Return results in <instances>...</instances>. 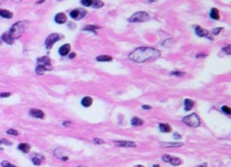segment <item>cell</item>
I'll use <instances>...</instances> for the list:
<instances>
[{"label":"cell","mask_w":231,"mask_h":167,"mask_svg":"<svg viewBox=\"0 0 231 167\" xmlns=\"http://www.w3.org/2000/svg\"><path fill=\"white\" fill-rule=\"evenodd\" d=\"M161 53L157 49L150 47H141L133 50L129 54V59L135 62H145L149 60H155L160 57Z\"/></svg>","instance_id":"6da1fadb"},{"label":"cell","mask_w":231,"mask_h":167,"mask_svg":"<svg viewBox=\"0 0 231 167\" xmlns=\"http://www.w3.org/2000/svg\"><path fill=\"white\" fill-rule=\"evenodd\" d=\"M28 26H29L28 21H19L12 26L10 31L8 32V35L13 39V40L18 39L19 37H21L22 34L24 33L26 29L28 28Z\"/></svg>","instance_id":"7a4b0ae2"},{"label":"cell","mask_w":231,"mask_h":167,"mask_svg":"<svg viewBox=\"0 0 231 167\" xmlns=\"http://www.w3.org/2000/svg\"><path fill=\"white\" fill-rule=\"evenodd\" d=\"M48 70H52V65H51V60L48 56H42L40 59H38V66L36 68V72L37 74H43Z\"/></svg>","instance_id":"3957f363"},{"label":"cell","mask_w":231,"mask_h":167,"mask_svg":"<svg viewBox=\"0 0 231 167\" xmlns=\"http://www.w3.org/2000/svg\"><path fill=\"white\" fill-rule=\"evenodd\" d=\"M149 19H150V16H149L147 12L140 11L133 14L131 17L128 19V21L131 22V23H136V22H146L148 21Z\"/></svg>","instance_id":"277c9868"},{"label":"cell","mask_w":231,"mask_h":167,"mask_svg":"<svg viewBox=\"0 0 231 167\" xmlns=\"http://www.w3.org/2000/svg\"><path fill=\"white\" fill-rule=\"evenodd\" d=\"M183 122L184 124H187L188 127H191V128H196L200 126V120L196 114H190L187 116V117H184L183 119Z\"/></svg>","instance_id":"5b68a950"},{"label":"cell","mask_w":231,"mask_h":167,"mask_svg":"<svg viewBox=\"0 0 231 167\" xmlns=\"http://www.w3.org/2000/svg\"><path fill=\"white\" fill-rule=\"evenodd\" d=\"M61 38H62V36L60 34H56V33L51 34L50 36L46 39V48L48 50H50L51 48L54 46L55 43H57L58 41L61 40Z\"/></svg>","instance_id":"8992f818"},{"label":"cell","mask_w":231,"mask_h":167,"mask_svg":"<svg viewBox=\"0 0 231 167\" xmlns=\"http://www.w3.org/2000/svg\"><path fill=\"white\" fill-rule=\"evenodd\" d=\"M70 15L74 20H80L86 15V11L81 8H76L70 13Z\"/></svg>","instance_id":"52a82bcc"},{"label":"cell","mask_w":231,"mask_h":167,"mask_svg":"<svg viewBox=\"0 0 231 167\" xmlns=\"http://www.w3.org/2000/svg\"><path fill=\"white\" fill-rule=\"evenodd\" d=\"M162 159L164 160L165 162L171 163L172 165H175V166L180 165L182 163V160L180 158H178V157H173V156L169 155V154H165V155H163Z\"/></svg>","instance_id":"ba28073f"},{"label":"cell","mask_w":231,"mask_h":167,"mask_svg":"<svg viewBox=\"0 0 231 167\" xmlns=\"http://www.w3.org/2000/svg\"><path fill=\"white\" fill-rule=\"evenodd\" d=\"M114 144L119 147H135L136 143L133 141H127V140H120V141H114Z\"/></svg>","instance_id":"9c48e42d"},{"label":"cell","mask_w":231,"mask_h":167,"mask_svg":"<svg viewBox=\"0 0 231 167\" xmlns=\"http://www.w3.org/2000/svg\"><path fill=\"white\" fill-rule=\"evenodd\" d=\"M29 114H30V116H32V117L38 118V119H43L45 117L44 112L41 110H38V109H32V110H30V112H29Z\"/></svg>","instance_id":"30bf717a"},{"label":"cell","mask_w":231,"mask_h":167,"mask_svg":"<svg viewBox=\"0 0 231 167\" xmlns=\"http://www.w3.org/2000/svg\"><path fill=\"white\" fill-rule=\"evenodd\" d=\"M55 21L57 22L58 24H64L67 22V16L64 13H58V14L55 16Z\"/></svg>","instance_id":"8fae6325"},{"label":"cell","mask_w":231,"mask_h":167,"mask_svg":"<svg viewBox=\"0 0 231 167\" xmlns=\"http://www.w3.org/2000/svg\"><path fill=\"white\" fill-rule=\"evenodd\" d=\"M70 46L69 44H66V45H64V46H62L60 48V50H58V53H60L61 56H67V54L70 53Z\"/></svg>","instance_id":"7c38bea8"},{"label":"cell","mask_w":231,"mask_h":167,"mask_svg":"<svg viewBox=\"0 0 231 167\" xmlns=\"http://www.w3.org/2000/svg\"><path fill=\"white\" fill-rule=\"evenodd\" d=\"M196 33L198 37H206L208 34H209V32L204 30V29L200 28V26H196Z\"/></svg>","instance_id":"4fadbf2b"},{"label":"cell","mask_w":231,"mask_h":167,"mask_svg":"<svg viewBox=\"0 0 231 167\" xmlns=\"http://www.w3.org/2000/svg\"><path fill=\"white\" fill-rule=\"evenodd\" d=\"M18 149L23 151L24 153H28L31 149V145L29 143H20L18 145Z\"/></svg>","instance_id":"5bb4252c"},{"label":"cell","mask_w":231,"mask_h":167,"mask_svg":"<svg viewBox=\"0 0 231 167\" xmlns=\"http://www.w3.org/2000/svg\"><path fill=\"white\" fill-rule=\"evenodd\" d=\"M0 16L2 18H5V19H11L13 17V14L6 9H0Z\"/></svg>","instance_id":"9a60e30c"},{"label":"cell","mask_w":231,"mask_h":167,"mask_svg":"<svg viewBox=\"0 0 231 167\" xmlns=\"http://www.w3.org/2000/svg\"><path fill=\"white\" fill-rule=\"evenodd\" d=\"M81 104H82V106H84V107H89V106H92V97H88V96H86V97H84L82 100H81Z\"/></svg>","instance_id":"2e32d148"},{"label":"cell","mask_w":231,"mask_h":167,"mask_svg":"<svg viewBox=\"0 0 231 167\" xmlns=\"http://www.w3.org/2000/svg\"><path fill=\"white\" fill-rule=\"evenodd\" d=\"M161 145L164 147H178V146L183 145V143H161Z\"/></svg>","instance_id":"e0dca14e"},{"label":"cell","mask_w":231,"mask_h":167,"mask_svg":"<svg viewBox=\"0 0 231 167\" xmlns=\"http://www.w3.org/2000/svg\"><path fill=\"white\" fill-rule=\"evenodd\" d=\"M194 101H191L190 99H185V100H184V109H185V111L191 110V108L194 107Z\"/></svg>","instance_id":"ac0fdd59"},{"label":"cell","mask_w":231,"mask_h":167,"mask_svg":"<svg viewBox=\"0 0 231 167\" xmlns=\"http://www.w3.org/2000/svg\"><path fill=\"white\" fill-rule=\"evenodd\" d=\"M210 17L213 19V20H218V19L220 18L219 16V12L218 10H217L216 8H212L210 11Z\"/></svg>","instance_id":"d6986e66"},{"label":"cell","mask_w":231,"mask_h":167,"mask_svg":"<svg viewBox=\"0 0 231 167\" xmlns=\"http://www.w3.org/2000/svg\"><path fill=\"white\" fill-rule=\"evenodd\" d=\"M2 40L5 42V43H7L8 45H12L13 43H14V40L9 36L8 35V33H5V34H3V36H2Z\"/></svg>","instance_id":"ffe728a7"},{"label":"cell","mask_w":231,"mask_h":167,"mask_svg":"<svg viewBox=\"0 0 231 167\" xmlns=\"http://www.w3.org/2000/svg\"><path fill=\"white\" fill-rule=\"evenodd\" d=\"M131 124H132V126L137 127V126H142V125L144 124V122H143V121L141 120V119H139V118H137V117H135V118H133V119H132Z\"/></svg>","instance_id":"44dd1931"},{"label":"cell","mask_w":231,"mask_h":167,"mask_svg":"<svg viewBox=\"0 0 231 167\" xmlns=\"http://www.w3.org/2000/svg\"><path fill=\"white\" fill-rule=\"evenodd\" d=\"M159 128H160V131H163V133H169V131H171V130H172L171 127L167 124H160Z\"/></svg>","instance_id":"7402d4cb"},{"label":"cell","mask_w":231,"mask_h":167,"mask_svg":"<svg viewBox=\"0 0 231 167\" xmlns=\"http://www.w3.org/2000/svg\"><path fill=\"white\" fill-rule=\"evenodd\" d=\"M96 60H98V62H111L112 57L109 56H100L96 57Z\"/></svg>","instance_id":"603a6c76"},{"label":"cell","mask_w":231,"mask_h":167,"mask_svg":"<svg viewBox=\"0 0 231 167\" xmlns=\"http://www.w3.org/2000/svg\"><path fill=\"white\" fill-rule=\"evenodd\" d=\"M32 161L35 165H40L41 162H42V157L41 156H38V155H35L33 158H32Z\"/></svg>","instance_id":"cb8c5ba5"},{"label":"cell","mask_w":231,"mask_h":167,"mask_svg":"<svg viewBox=\"0 0 231 167\" xmlns=\"http://www.w3.org/2000/svg\"><path fill=\"white\" fill-rule=\"evenodd\" d=\"M103 6V2L101 0H93V3H92V7L94 8H100Z\"/></svg>","instance_id":"d4e9b609"},{"label":"cell","mask_w":231,"mask_h":167,"mask_svg":"<svg viewBox=\"0 0 231 167\" xmlns=\"http://www.w3.org/2000/svg\"><path fill=\"white\" fill-rule=\"evenodd\" d=\"M99 27L97 26H86L83 28V31H92V32H95L96 30H98Z\"/></svg>","instance_id":"484cf974"},{"label":"cell","mask_w":231,"mask_h":167,"mask_svg":"<svg viewBox=\"0 0 231 167\" xmlns=\"http://www.w3.org/2000/svg\"><path fill=\"white\" fill-rule=\"evenodd\" d=\"M81 4H82L83 6H86V7H88V6H92V3H93V0H80Z\"/></svg>","instance_id":"4316f807"},{"label":"cell","mask_w":231,"mask_h":167,"mask_svg":"<svg viewBox=\"0 0 231 167\" xmlns=\"http://www.w3.org/2000/svg\"><path fill=\"white\" fill-rule=\"evenodd\" d=\"M222 111L224 112L225 114H227V115H230L231 114V110H230V108L228 107V106H222Z\"/></svg>","instance_id":"83f0119b"},{"label":"cell","mask_w":231,"mask_h":167,"mask_svg":"<svg viewBox=\"0 0 231 167\" xmlns=\"http://www.w3.org/2000/svg\"><path fill=\"white\" fill-rule=\"evenodd\" d=\"M1 165H2L3 167H17V166L13 165V164H12V163H10V162H8V161H2V163H1Z\"/></svg>","instance_id":"f1b7e54d"},{"label":"cell","mask_w":231,"mask_h":167,"mask_svg":"<svg viewBox=\"0 0 231 167\" xmlns=\"http://www.w3.org/2000/svg\"><path fill=\"white\" fill-rule=\"evenodd\" d=\"M7 134H13V136H18L19 133L16 130H13V128H10V130L7 131Z\"/></svg>","instance_id":"f546056e"},{"label":"cell","mask_w":231,"mask_h":167,"mask_svg":"<svg viewBox=\"0 0 231 167\" xmlns=\"http://www.w3.org/2000/svg\"><path fill=\"white\" fill-rule=\"evenodd\" d=\"M223 51H225V53H227V54H230L231 53V47H230V45H228V46H227L226 48H224Z\"/></svg>","instance_id":"4dcf8cb0"},{"label":"cell","mask_w":231,"mask_h":167,"mask_svg":"<svg viewBox=\"0 0 231 167\" xmlns=\"http://www.w3.org/2000/svg\"><path fill=\"white\" fill-rule=\"evenodd\" d=\"M0 144H6V145H12V143H11V141L6 140H0Z\"/></svg>","instance_id":"1f68e13d"},{"label":"cell","mask_w":231,"mask_h":167,"mask_svg":"<svg viewBox=\"0 0 231 167\" xmlns=\"http://www.w3.org/2000/svg\"><path fill=\"white\" fill-rule=\"evenodd\" d=\"M171 74L172 75H177V76H183V75H184V72H178V71H174V72H172Z\"/></svg>","instance_id":"d6a6232c"},{"label":"cell","mask_w":231,"mask_h":167,"mask_svg":"<svg viewBox=\"0 0 231 167\" xmlns=\"http://www.w3.org/2000/svg\"><path fill=\"white\" fill-rule=\"evenodd\" d=\"M221 30H222V28H215V29H214V30L212 31V34H213V35H217Z\"/></svg>","instance_id":"836d02e7"},{"label":"cell","mask_w":231,"mask_h":167,"mask_svg":"<svg viewBox=\"0 0 231 167\" xmlns=\"http://www.w3.org/2000/svg\"><path fill=\"white\" fill-rule=\"evenodd\" d=\"M93 141L95 143H98V144H101V143H104V140H101L100 139H94Z\"/></svg>","instance_id":"e575fe53"},{"label":"cell","mask_w":231,"mask_h":167,"mask_svg":"<svg viewBox=\"0 0 231 167\" xmlns=\"http://www.w3.org/2000/svg\"><path fill=\"white\" fill-rule=\"evenodd\" d=\"M10 95H11L10 93H1V94H0V97H9Z\"/></svg>","instance_id":"d590c367"},{"label":"cell","mask_w":231,"mask_h":167,"mask_svg":"<svg viewBox=\"0 0 231 167\" xmlns=\"http://www.w3.org/2000/svg\"><path fill=\"white\" fill-rule=\"evenodd\" d=\"M143 108H144L145 110L146 109H147V110H151V106H148V105H144L143 106Z\"/></svg>","instance_id":"8d00e7d4"},{"label":"cell","mask_w":231,"mask_h":167,"mask_svg":"<svg viewBox=\"0 0 231 167\" xmlns=\"http://www.w3.org/2000/svg\"><path fill=\"white\" fill-rule=\"evenodd\" d=\"M174 137H175V139H178V140H180L182 137H181L178 134H174Z\"/></svg>","instance_id":"74e56055"},{"label":"cell","mask_w":231,"mask_h":167,"mask_svg":"<svg viewBox=\"0 0 231 167\" xmlns=\"http://www.w3.org/2000/svg\"><path fill=\"white\" fill-rule=\"evenodd\" d=\"M69 57H70V59H74V57H76V53H70V56H69Z\"/></svg>","instance_id":"f35d334b"},{"label":"cell","mask_w":231,"mask_h":167,"mask_svg":"<svg viewBox=\"0 0 231 167\" xmlns=\"http://www.w3.org/2000/svg\"><path fill=\"white\" fill-rule=\"evenodd\" d=\"M64 126H70V122H64Z\"/></svg>","instance_id":"ab89813d"},{"label":"cell","mask_w":231,"mask_h":167,"mask_svg":"<svg viewBox=\"0 0 231 167\" xmlns=\"http://www.w3.org/2000/svg\"><path fill=\"white\" fill-rule=\"evenodd\" d=\"M206 56V54H198L197 56V57H204Z\"/></svg>","instance_id":"60d3db41"},{"label":"cell","mask_w":231,"mask_h":167,"mask_svg":"<svg viewBox=\"0 0 231 167\" xmlns=\"http://www.w3.org/2000/svg\"><path fill=\"white\" fill-rule=\"evenodd\" d=\"M198 167H206V163H203L202 165H200V166H198Z\"/></svg>","instance_id":"b9f144b4"},{"label":"cell","mask_w":231,"mask_h":167,"mask_svg":"<svg viewBox=\"0 0 231 167\" xmlns=\"http://www.w3.org/2000/svg\"><path fill=\"white\" fill-rule=\"evenodd\" d=\"M149 2H155V1H157V0H148Z\"/></svg>","instance_id":"7bdbcfd3"},{"label":"cell","mask_w":231,"mask_h":167,"mask_svg":"<svg viewBox=\"0 0 231 167\" xmlns=\"http://www.w3.org/2000/svg\"><path fill=\"white\" fill-rule=\"evenodd\" d=\"M44 1H45V0H39L38 3H42V2H44Z\"/></svg>","instance_id":"ee69618b"},{"label":"cell","mask_w":231,"mask_h":167,"mask_svg":"<svg viewBox=\"0 0 231 167\" xmlns=\"http://www.w3.org/2000/svg\"><path fill=\"white\" fill-rule=\"evenodd\" d=\"M14 1H16V2H20V1H22V0H14Z\"/></svg>","instance_id":"f6af8a7d"},{"label":"cell","mask_w":231,"mask_h":167,"mask_svg":"<svg viewBox=\"0 0 231 167\" xmlns=\"http://www.w3.org/2000/svg\"><path fill=\"white\" fill-rule=\"evenodd\" d=\"M135 167H144L143 165H138V166H135Z\"/></svg>","instance_id":"bcb514c9"},{"label":"cell","mask_w":231,"mask_h":167,"mask_svg":"<svg viewBox=\"0 0 231 167\" xmlns=\"http://www.w3.org/2000/svg\"><path fill=\"white\" fill-rule=\"evenodd\" d=\"M0 43H1V40H0Z\"/></svg>","instance_id":"7dc6e473"},{"label":"cell","mask_w":231,"mask_h":167,"mask_svg":"<svg viewBox=\"0 0 231 167\" xmlns=\"http://www.w3.org/2000/svg\"><path fill=\"white\" fill-rule=\"evenodd\" d=\"M79 167H81V166H79Z\"/></svg>","instance_id":"c3c4849f"}]
</instances>
